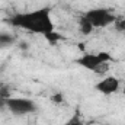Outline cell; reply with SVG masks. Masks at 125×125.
<instances>
[{"label":"cell","mask_w":125,"mask_h":125,"mask_svg":"<svg viewBox=\"0 0 125 125\" xmlns=\"http://www.w3.org/2000/svg\"><path fill=\"white\" fill-rule=\"evenodd\" d=\"M9 22L21 29H25L32 33H39L44 36H48L54 32V23L51 18V7L45 6L41 9H35L26 13H18L13 15Z\"/></svg>","instance_id":"1"},{"label":"cell","mask_w":125,"mask_h":125,"mask_svg":"<svg viewBox=\"0 0 125 125\" xmlns=\"http://www.w3.org/2000/svg\"><path fill=\"white\" fill-rule=\"evenodd\" d=\"M111 61H112V55L109 52H105V51L87 52V54H84L76 60V62L80 67L90 70V71H100L102 67H106Z\"/></svg>","instance_id":"2"},{"label":"cell","mask_w":125,"mask_h":125,"mask_svg":"<svg viewBox=\"0 0 125 125\" xmlns=\"http://www.w3.org/2000/svg\"><path fill=\"white\" fill-rule=\"evenodd\" d=\"M92 25L93 28H106L112 23L116 22V16L112 10L106 9V7H94L87 10L84 15H83Z\"/></svg>","instance_id":"3"},{"label":"cell","mask_w":125,"mask_h":125,"mask_svg":"<svg viewBox=\"0 0 125 125\" xmlns=\"http://www.w3.org/2000/svg\"><path fill=\"white\" fill-rule=\"evenodd\" d=\"M6 109L9 112H12L13 115L16 116H23V115H29V114H33L36 112V103L32 100V99H28V97H7L6 99Z\"/></svg>","instance_id":"4"},{"label":"cell","mask_w":125,"mask_h":125,"mask_svg":"<svg viewBox=\"0 0 125 125\" xmlns=\"http://www.w3.org/2000/svg\"><path fill=\"white\" fill-rule=\"evenodd\" d=\"M119 87H121V83H119V80H118L116 77H114V76H106V77H103L102 80H99V82L94 84V89H96L99 93L106 94V96L116 93V92L119 90Z\"/></svg>","instance_id":"5"},{"label":"cell","mask_w":125,"mask_h":125,"mask_svg":"<svg viewBox=\"0 0 125 125\" xmlns=\"http://www.w3.org/2000/svg\"><path fill=\"white\" fill-rule=\"evenodd\" d=\"M93 25L84 18V16H82L80 18V21H79V31L82 32L83 35H90L92 32H93Z\"/></svg>","instance_id":"6"},{"label":"cell","mask_w":125,"mask_h":125,"mask_svg":"<svg viewBox=\"0 0 125 125\" xmlns=\"http://www.w3.org/2000/svg\"><path fill=\"white\" fill-rule=\"evenodd\" d=\"M64 125H84V124H83V121H82V118L79 115H73Z\"/></svg>","instance_id":"7"},{"label":"cell","mask_w":125,"mask_h":125,"mask_svg":"<svg viewBox=\"0 0 125 125\" xmlns=\"http://www.w3.org/2000/svg\"><path fill=\"white\" fill-rule=\"evenodd\" d=\"M51 100H52V102H55V103H61L62 100H64V97H62V93L52 94V96H51Z\"/></svg>","instance_id":"8"},{"label":"cell","mask_w":125,"mask_h":125,"mask_svg":"<svg viewBox=\"0 0 125 125\" xmlns=\"http://www.w3.org/2000/svg\"><path fill=\"white\" fill-rule=\"evenodd\" d=\"M105 125H109V124H105Z\"/></svg>","instance_id":"9"}]
</instances>
